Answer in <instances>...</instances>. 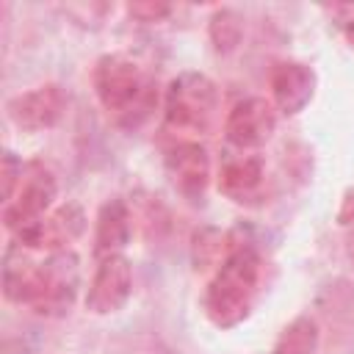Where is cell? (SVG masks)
Here are the masks:
<instances>
[{
	"label": "cell",
	"instance_id": "6da1fadb",
	"mask_svg": "<svg viewBox=\"0 0 354 354\" xmlns=\"http://www.w3.org/2000/svg\"><path fill=\"white\" fill-rule=\"evenodd\" d=\"M260 277H263V260L257 249L249 243H238L207 282L202 299L207 321L218 329H232L243 324L260 293Z\"/></svg>",
	"mask_w": 354,
	"mask_h": 354
},
{
	"label": "cell",
	"instance_id": "7a4b0ae2",
	"mask_svg": "<svg viewBox=\"0 0 354 354\" xmlns=\"http://www.w3.org/2000/svg\"><path fill=\"white\" fill-rule=\"evenodd\" d=\"M94 94L122 127H138L158 102L155 80L124 53H108L94 64Z\"/></svg>",
	"mask_w": 354,
	"mask_h": 354
},
{
	"label": "cell",
	"instance_id": "3957f363",
	"mask_svg": "<svg viewBox=\"0 0 354 354\" xmlns=\"http://www.w3.org/2000/svg\"><path fill=\"white\" fill-rule=\"evenodd\" d=\"M218 111V88L202 72H180L166 86V124L183 133H205Z\"/></svg>",
	"mask_w": 354,
	"mask_h": 354
},
{
	"label": "cell",
	"instance_id": "277c9868",
	"mask_svg": "<svg viewBox=\"0 0 354 354\" xmlns=\"http://www.w3.org/2000/svg\"><path fill=\"white\" fill-rule=\"evenodd\" d=\"M80 288V260L72 249L53 252L39 263V288L30 304L39 315H64L75 304Z\"/></svg>",
	"mask_w": 354,
	"mask_h": 354
},
{
	"label": "cell",
	"instance_id": "5b68a950",
	"mask_svg": "<svg viewBox=\"0 0 354 354\" xmlns=\"http://www.w3.org/2000/svg\"><path fill=\"white\" fill-rule=\"evenodd\" d=\"M55 194H58V183H55V174L50 171V166H44L41 160L25 163V174H22V183L14 194V199L3 205V224L11 232H19V230L36 224L53 207Z\"/></svg>",
	"mask_w": 354,
	"mask_h": 354
},
{
	"label": "cell",
	"instance_id": "8992f818",
	"mask_svg": "<svg viewBox=\"0 0 354 354\" xmlns=\"http://www.w3.org/2000/svg\"><path fill=\"white\" fill-rule=\"evenodd\" d=\"M86 232V213L77 202L58 205L36 224L17 232L19 249H41V252H64Z\"/></svg>",
	"mask_w": 354,
	"mask_h": 354
},
{
	"label": "cell",
	"instance_id": "52a82bcc",
	"mask_svg": "<svg viewBox=\"0 0 354 354\" xmlns=\"http://www.w3.org/2000/svg\"><path fill=\"white\" fill-rule=\"evenodd\" d=\"M66 91L58 83H44L30 91H22L6 102V113L14 127L25 133H41L55 127L66 113Z\"/></svg>",
	"mask_w": 354,
	"mask_h": 354
},
{
	"label": "cell",
	"instance_id": "ba28073f",
	"mask_svg": "<svg viewBox=\"0 0 354 354\" xmlns=\"http://www.w3.org/2000/svg\"><path fill=\"white\" fill-rule=\"evenodd\" d=\"M133 293V266L124 254L102 257L88 290H86V310L91 315H111L119 313Z\"/></svg>",
	"mask_w": 354,
	"mask_h": 354
},
{
	"label": "cell",
	"instance_id": "9c48e42d",
	"mask_svg": "<svg viewBox=\"0 0 354 354\" xmlns=\"http://www.w3.org/2000/svg\"><path fill=\"white\" fill-rule=\"evenodd\" d=\"M274 130H277V108L266 97L238 100L224 119V136L238 149L263 147L274 136Z\"/></svg>",
	"mask_w": 354,
	"mask_h": 354
},
{
	"label": "cell",
	"instance_id": "30bf717a",
	"mask_svg": "<svg viewBox=\"0 0 354 354\" xmlns=\"http://www.w3.org/2000/svg\"><path fill=\"white\" fill-rule=\"evenodd\" d=\"M171 185L191 202H202L210 183V158L199 141H177L163 155Z\"/></svg>",
	"mask_w": 354,
	"mask_h": 354
},
{
	"label": "cell",
	"instance_id": "8fae6325",
	"mask_svg": "<svg viewBox=\"0 0 354 354\" xmlns=\"http://www.w3.org/2000/svg\"><path fill=\"white\" fill-rule=\"evenodd\" d=\"M268 86H271V105L285 116H296L313 102L318 77L315 69L304 61H279L271 69Z\"/></svg>",
	"mask_w": 354,
	"mask_h": 354
},
{
	"label": "cell",
	"instance_id": "7c38bea8",
	"mask_svg": "<svg viewBox=\"0 0 354 354\" xmlns=\"http://www.w3.org/2000/svg\"><path fill=\"white\" fill-rule=\"evenodd\" d=\"M266 185V163L260 155H241L218 171V191L235 202V205H249L260 199Z\"/></svg>",
	"mask_w": 354,
	"mask_h": 354
},
{
	"label": "cell",
	"instance_id": "4fadbf2b",
	"mask_svg": "<svg viewBox=\"0 0 354 354\" xmlns=\"http://www.w3.org/2000/svg\"><path fill=\"white\" fill-rule=\"evenodd\" d=\"M133 235V210L124 199H108L94 221V252L102 257L119 254Z\"/></svg>",
	"mask_w": 354,
	"mask_h": 354
},
{
	"label": "cell",
	"instance_id": "5bb4252c",
	"mask_svg": "<svg viewBox=\"0 0 354 354\" xmlns=\"http://www.w3.org/2000/svg\"><path fill=\"white\" fill-rule=\"evenodd\" d=\"M39 288V263L28 260L19 246H11L3 266V293L14 304H33Z\"/></svg>",
	"mask_w": 354,
	"mask_h": 354
},
{
	"label": "cell",
	"instance_id": "9a60e30c",
	"mask_svg": "<svg viewBox=\"0 0 354 354\" xmlns=\"http://www.w3.org/2000/svg\"><path fill=\"white\" fill-rule=\"evenodd\" d=\"M232 238L230 232L218 230V227H202L194 232V241H191V260H194V268L196 271H207V268H218L230 252L235 246H230Z\"/></svg>",
	"mask_w": 354,
	"mask_h": 354
},
{
	"label": "cell",
	"instance_id": "2e32d148",
	"mask_svg": "<svg viewBox=\"0 0 354 354\" xmlns=\"http://www.w3.org/2000/svg\"><path fill=\"white\" fill-rule=\"evenodd\" d=\"M318 343H321V332L315 318L299 315L279 332L271 354H318Z\"/></svg>",
	"mask_w": 354,
	"mask_h": 354
},
{
	"label": "cell",
	"instance_id": "e0dca14e",
	"mask_svg": "<svg viewBox=\"0 0 354 354\" xmlns=\"http://www.w3.org/2000/svg\"><path fill=\"white\" fill-rule=\"evenodd\" d=\"M207 33H210V41L218 53H232L241 44V36H243V17L232 8H218L210 17Z\"/></svg>",
	"mask_w": 354,
	"mask_h": 354
},
{
	"label": "cell",
	"instance_id": "ac0fdd59",
	"mask_svg": "<svg viewBox=\"0 0 354 354\" xmlns=\"http://www.w3.org/2000/svg\"><path fill=\"white\" fill-rule=\"evenodd\" d=\"M3 205L6 202H11L14 199V194H17V188H19V183H22V174H25V163L11 152V149H6L3 152Z\"/></svg>",
	"mask_w": 354,
	"mask_h": 354
},
{
	"label": "cell",
	"instance_id": "d6986e66",
	"mask_svg": "<svg viewBox=\"0 0 354 354\" xmlns=\"http://www.w3.org/2000/svg\"><path fill=\"white\" fill-rule=\"evenodd\" d=\"M127 14L138 22H160L163 17L171 14V6L155 3V0H141V3H127Z\"/></svg>",
	"mask_w": 354,
	"mask_h": 354
},
{
	"label": "cell",
	"instance_id": "ffe728a7",
	"mask_svg": "<svg viewBox=\"0 0 354 354\" xmlns=\"http://www.w3.org/2000/svg\"><path fill=\"white\" fill-rule=\"evenodd\" d=\"M340 221L346 224V230H348V235H346V246H348V257H351V263H354V194H348L346 199H343V207H340Z\"/></svg>",
	"mask_w": 354,
	"mask_h": 354
},
{
	"label": "cell",
	"instance_id": "44dd1931",
	"mask_svg": "<svg viewBox=\"0 0 354 354\" xmlns=\"http://www.w3.org/2000/svg\"><path fill=\"white\" fill-rule=\"evenodd\" d=\"M346 39H348V44L354 47V17L346 22Z\"/></svg>",
	"mask_w": 354,
	"mask_h": 354
}]
</instances>
